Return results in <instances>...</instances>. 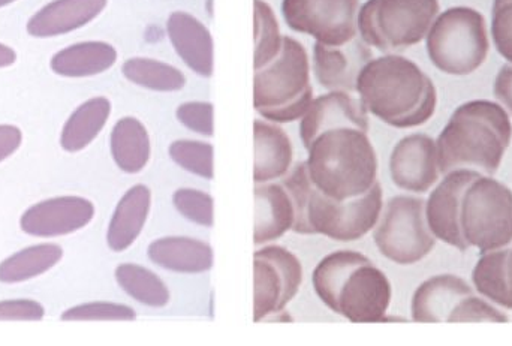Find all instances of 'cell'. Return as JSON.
I'll list each match as a JSON object with an SVG mask.
<instances>
[{
	"mask_svg": "<svg viewBox=\"0 0 512 346\" xmlns=\"http://www.w3.org/2000/svg\"><path fill=\"white\" fill-rule=\"evenodd\" d=\"M152 192L147 186L135 185L120 198L108 224V248L123 252L140 237L150 215Z\"/></svg>",
	"mask_w": 512,
	"mask_h": 346,
	"instance_id": "23",
	"label": "cell"
},
{
	"mask_svg": "<svg viewBox=\"0 0 512 346\" xmlns=\"http://www.w3.org/2000/svg\"><path fill=\"white\" fill-rule=\"evenodd\" d=\"M254 71L264 68L279 56L283 47L276 12L265 0H254Z\"/></svg>",
	"mask_w": 512,
	"mask_h": 346,
	"instance_id": "32",
	"label": "cell"
},
{
	"mask_svg": "<svg viewBox=\"0 0 512 346\" xmlns=\"http://www.w3.org/2000/svg\"><path fill=\"white\" fill-rule=\"evenodd\" d=\"M512 140L510 114L496 102H465L451 114L436 140L439 171L472 170L493 176Z\"/></svg>",
	"mask_w": 512,
	"mask_h": 346,
	"instance_id": "2",
	"label": "cell"
},
{
	"mask_svg": "<svg viewBox=\"0 0 512 346\" xmlns=\"http://www.w3.org/2000/svg\"><path fill=\"white\" fill-rule=\"evenodd\" d=\"M147 254L152 263L170 272L195 275L209 272L213 267V251L209 243L192 237H162L149 246Z\"/></svg>",
	"mask_w": 512,
	"mask_h": 346,
	"instance_id": "24",
	"label": "cell"
},
{
	"mask_svg": "<svg viewBox=\"0 0 512 346\" xmlns=\"http://www.w3.org/2000/svg\"><path fill=\"white\" fill-rule=\"evenodd\" d=\"M300 122V138L309 147L321 132L339 126H352L369 132V113L360 98L351 93L333 92L313 98Z\"/></svg>",
	"mask_w": 512,
	"mask_h": 346,
	"instance_id": "17",
	"label": "cell"
},
{
	"mask_svg": "<svg viewBox=\"0 0 512 346\" xmlns=\"http://www.w3.org/2000/svg\"><path fill=\"white\" fill-rule=\"evenodd\" d=\"M508 248L481 254L472 270V284L484 299L512 311V291L507 279Z\"/></svg>",
	"mask_w": 512,
	"mask_h": 346,
	"instance_id": "29",
	"label": "cell"
},
{
	"mask_svg": "<svg viewBox=\"0 0 512 346\" xmlns=\"http://www.w3.org/2000/svg\"><path fill=\"white\" fill-rule=\"evenodd\" d=\"M168 155L179 167L195 176L212 180L213 146L198 140H177L168 147Z\"/></svg>",
	"mask_w": 512,
	"mask_h": 346,
	"instance_id": "33",
	"label": "cell"
},
{
	"mask_svg": "<svg viewBox=\"0 0 512 346\" xmlns=\"http://www.w3.org/2000/svg\"><path fill=\"white\" fill-rule=\"evenodd\" d=\"M15 0H0V8H3V6L11 5V3H14Z\"/></svg>",
	"mask_w": 512,
	"mask_h": 346,
	"instance_id": "44",
	"label": "cell"
},
{
	"mask_svg": "<svg viewBox=\"0 0 512 346\" xmlns=\"http://www.w3.org/2000/svg\"><path fill=\"white\" fill-rule=\"evenodd\" d=\"M355 92L367 113L397 129L424 125L438 105L432 78L399 54L369 60L358 75Z\"/></svg>",
	"mask_w": 512,
	"mask_h": 346,
	"instance_id": "1",
	"label": "cell"
},
{
	"mask_svg": "<svg viewBox=\"0 0 512 346\" xmlns=\"http://www.w3.org/2000/svg\"><path fill=\"white\" fill-rule=\"evenodd\" d=\"M507 279H508V287L512 291V246L508 248V258H507Z\"/></svg>",
	"mask_w": 512,
	"mask_h": 346,
	"instance_id": "43",
	"label": "cell"
},
{
	"mask_svg": "<svg viewBox=\"0 0 512 346\" xmlns=\"http://www.w3.org/2000/svg\"><path fill=\"white\" fill-rule=\"evenodd\" d=\"M481 173L472 170H456L445 174V179L436 186L426 201V219L436 239L466 252L469 246L460 230V204L466 186Z\"/></svg>",
	"mask_w": 512,
	"mask_h": 346,
	"instance_id": "15",
	"label": "cell"
},
{
	"mask_svg": "<svg viewBox=\"0 0 512 346\" xmlns=\"http://www.w3.org/2000/svg\"><path fill=\"white\" fill-rule=\"evenodd\" d=\"M123 77L135 86L153 92H179L186 86V77L176 66L149 57H132L122 66Z\"/></svg>",
	"mask_w": 512,
	"mask_h": 346,
	"instance_id": "30",
	"label": "cell"
},
{
	"mask_svg": "<svg viewBox=\"0 0 512 346\" xmlns=\"http://www.w3.org/2000/svg\"><path fill=\"white\" fill-rule=\"evenodd\" d=\"M116 48L104 41H84L57 51L50 60L54 74L66 78H86L104 74L117 62Z\"/></svg>",
	"mask_w": 512,
	"mask_h": 346,
	"instance_id": "25",
	"label": "cell"
},
{
	"mask_svg": "<svg viewBox=\"0 0 512 346\" xmlns=\"http://www.w3.org/2000/svg\"><path fill=\"white\" fill-rule=\"evenodd\" d=\"M472 294L475 290L459 276H433L412 296V320L415 323H448L454 309Z\"/></svg>",
	"mask_w": 512,
	"mask_h": 346,
	"instance_id": "18",
	"label": "cell"
},
{
	"mask_svg": "<svg viewBox=\"0 0 512 346\" xmlns=\"http://www.w3.org/2000/svg\"><path fill=\"white\" fill-rule=\"evenodd\" d=\"M384 209L381 183L360 197L337 201L313 188L307 204L309 236L322 234L336 242H355L373 230Z\"/></svg>",
	"mask_w": 512,
	"mask_h": 346,
	"instance_id": "10",
	"label": "cell"
},
{
	"mask_svg": "<svg viewBox=\"0 0 512 346\" xmlns=\"http://www.w3.org/2000/svg\"><path fill=\"white\" fill-rule=\"evenodd\" d=\"M111 156L126 174H137L149 164L152 143L149 131L137 117H122L110 137Z\"/></svg>",
	"mask_w": 512,
	"mask_h": 346,
	"instance_id": "26",
	"label": "cell"
},
{
	"mask_svg": "<svg viewBox=\"0 0 512 346\" xmlns=\"http://www.w3.org/2000/svg\"><path fill=\"white\" fill-rule=\"evenodd\" d=\"M255 246L276 242L292 230L294 204L282 183H255Z\"/></svg>",
	"mask_w": 512,
	"mask_h": 346,
	"instance_id": "21",
	"label": "cell"
},
{
	"mask_svg": "<svg viewBox=\"0 0 512 346\" xmlns=\"http://www.w3.org/2000/svg\"><path fill=\"white\" fill-rule=\"evenodd\" d=\"M45 309L36 300L18 299L0 302V321H42Z\"/></svg>",
	"mask_w": 512,
	"mask_h": 346,
	"instance_id": "39",
	"label": "cell"
},
{
	"mask_svg": "<svg viewBox=\"0 0 512 346\" xmlns=\"http://www.w3.org/2000/svg\"><path fill=\"white\" fill-rule=\"evenodd\" d=\"M373 59L372 50L361 38L339 47L315 42L313 45V72L325 89L354 93L361 69Z\"/></svg>",
	"mask_w": 512,
	"mask_h": 346,
	"instance_id": "16",
	"label": "cell"
},
{
	"mask_svg": "<svg viewBox=\"0 0 512 346\" xmlns=\"http://www.w3.org/2000/svg\"><path fill=\"white\" fill-rule=\"evenodd\" d=\"M174 206L188 221L203 227H213V198L198 189L182 188L173 197Z\"/></svg>",
	"mask_w": 512,
	"mask_h": 346,
	"instance_id": "35",
	"label": "cell"
},
{
	"mask_svg": "<svg viewBox=\"0 0 512 346\" xmlns=\"http://www.w3.org/2000/svg\"><path fill=\"white\" fill-rule=\"evenodd\" d=\"M167 33L180 59L201 77L213 75V39L210 30L189 12L168 17Z\"/></svg>",
	"mask_w": 512,
	"mask_h": 346,
	"instance_id": "20",
	"label": "cell"
},
{
	"mask_svg": "<svg viewBox=\"0 0 512 346\" xmlns=\"http://www.w3.org/2000/svg\"><path fill=\"white\" fill-rule=\"evenodd\" d=\"M254 182L283 179L294 162V146L289 135L277 123L258 119L254 122Z\"/></svg>",
	"mask_w": 512,
	"mask_h": 346,
	"instance_id": "22",
	"label": "cell"
},
{
	"mask_svg": "<svg viewBox=\"0 0 512 346\" xmlns=\"http://www.w3.org/2000/svg\"><path fill=\"white\" fill-rule=\"evenodd\" d=\"M430 62L448 75H469L484 65L490 51L484 15L469 6H454L433 21L426 36Z\"/></svg>",
	"mask_w": 512,
	"mask_h": 346,
	"instance_id": "6",
	"label": "cell"
},
{
	"mask_svg": "<svg viewBox=\"0 0 512 346\" xmlns=\"http://www.w3.org/2000/svg\"><path fill=\"white\" fill-rule=\"evenodd\" d=\"M507 314L490 305L489 300L472 294L459 303L448 323H508Z\"/></svg>",
	"mask_w": 512,
	"mask_h": 346,
	"instance_id": "36",
	"label": "cell"
},
{
	"mask_svg": "<svg viewBox=\"0 0 512 346\" xmlns=\"http://www.w3.org/2000/svg\"><path fill=\"white\" fill-rule=\"evenodd\" d=\"M176 117L189 131L204 137H213L215 125H213V104L210 102H185L177 108Z\"/></svg>",
	"mask_w": 512,
	"mask_h": 346,
	"instance_id": "38",
	"label": "cell"
},
{
	"mask_svg": "<svg viewBox=\"0 0 512 346\" xmlns=\"http://www.w3.org/2000/svg\"><path fill=\"white\" fill-rule=\"evenodd\" d=\"M108 0H53L27 21L33 38H56L92 23L107 8Z\"/></svg>",
	"mask_w": 512,
	"mask_h": 346,
	"instance_id": "19",
	"label": "cell"
},
{
	"mask_svg": "<svg viewBox=\"0 0 512 346\" xmlns=\"http://www.w3.org/2000/svg\"><path fill=\"white\" fill-rule=\"evenodd\" d=\"M63 249L54 243H41L15 252L0 263L2 284H21L53 269L60 263Z\"/></svg>",
	"mask_w": 512,
	"mask_h": 346,
	"instance_id": "28",
	"label": "cell"
},
{
	"mask_svg": "<svg viewBox=\"0 0 512 346\" xmlns=\"http://www.w3.org/2000/svg\"><path fill=\"white\" fill-rule=\"evenodd\" d=\"M114 275L119 287L141 305L164 308L170 303V290L152 270L138 264H120Z\"/></svg>",
	"mask_w": 512,
	"mask_h": 346,
	"instance_id": "31",
	"label": "cell"
},
{
	"mask_svg": "<svg viewBox=\"0 0 512 346\" xmlns=\"http://www.w3.org/2000/svg\"><path fill=\"white\" fill-rule=\"evenodd\" d=\"M17 62V53L14 48L0 42V69L9 68Z\"/></svg>",
	"mask_w": 512,
	"mask_h": 346,
	"instance_id": "42",
	"label": "cell"
},
{
	"mask_svg": "<svg viewBox=\"0 0 512 346\" xmlns=\"http://www.w3.org/2000/svg\"><path fill=\"white\" fill-rule=\"evenodd\" d=\"M95 218V206L77 195L48 198L30 206L20 218L24 233L41 239L77 233Z\"/></svg>",
	"mask_w": 512,
	"mask_h": 346,
	"instance_id": "14",
	"label": "cell"
},
{
	"mask_svg": "<svg viewBox=\"0 0 512 346\" xmlns=\"http://www.w3.org/2000/svg\"><path fill=\"white\" fill-rule=\"evenodd\" d=\"M110 116V99L105 96L87 99L72 111L63 125L60 146L68 153L81 152L98 138Z\"/></svg>",
	"mask_w": 512,
	"mask_h": 346,
	"instance_id": "27",
	"label": "cell"
},
{
	"mask_svg": "<svg viewBox=\"0 0 512 346\" xmlns=\"http://www.w3.org/2000/svg\"><path fill=\"white\" fill-rule=\"evenodd\" d=\"M493 92H495V98L501 102L502 107L512 116V63H507L499 69Z\"/></svg>",
	"mask_w": 512,
	"mask_h": 346,
	"instance_id": "40",
	"label": "cell"
},
{
	"mask_svg": "<svg viewBox=\"0 0 512 346\" xmlns=\"http://www.w3.org/2000/svg\"><path fill=\"white\" fill-rule=\"evenodd\" d=\"M303 282L300 260L282 246L268 245L254 254V321L280 314Z\"/></svg>",
	"mask_w": 512,
	"mask_h": 346,
	"instance_id": "11",
	"label": "cell"
},
{
	"mask_svg": "<svg viewBox=\"0 0 512 346\" xmlns=\"http://www.w3.org/2000/svg\"><path fill=\"white\" fill-rule=\"evenodd\" d=\"M460 230L469 248L481 254L512 245V191L480 174L463 192Z\"/></svg>",
	"mask_w": 512,
	"mask_h": 346,
	"instance_id": "8",
	"label": "cell"
},
{
	"mask_svg": "<svg viewBox=\"0 0 512 346\" xmlns=\"http://www.w3.org/2000/svg\"><path fill=\"white\" fill-rule=\"evenodd\" d=\"M313 101L310 60L306 48L283 36L279 56L254 74V108L268 122L300 120Z\"/></svg>",
	"mask_w": 512,
	"mask_h": 346,
	"instance_id": "5",
	"label": "cell"
},
{
	"mask_svg": "<svg viewBox=\"0 0 512 346\" xmlns=\"http://www.w3.org/2000/svg\"><path fill=\"white\" fill-rule=\"evenodd\" d=\"M360 0H283L282 15L292 30L325 45L348 44L358 36Z\"/></svg>",
	"mask_w": 512,
	"mask_h": 346,
	"instance_id": "12",
	"label": "cell"
},
{
	"mask_svg": "<svg viewBox=\"0 0 512 346\" xmlns=\"http://www.w3.org/2000/svg\"><path fill=\"white\" fill-rule=\"evenodd\" d=\"M137 318L134 309L126 305L110 302H90L66 309L62 321H134Z\"/></svg>",
	"mask_w": 512,
	"mask_h": 346,
	"instance_id": "34",
	"label": "cell"
},
{
	"mask_svg": "<svg viewBox=\"0 0 512 346\" xmlns=\"http://www.w3.org/2000/svg\"><path fill=\"white\" fill-rule=\"evenodd\" d=\"M439 0H366L358 11L360 38L382 53L403 51L426 39Z\"/></svg>",
	"mask_w": 512,
	"mask_h": 346,
	"instance_id": "7",
	"label": "cell"
},
{
	"mask_svg": "<svg viewBox=\"0 0 512 346\" xmlns=\"http://www.w3.org/2000/svg\"><path fill=\"white\" fill-rule=\"evenodd\" d=\"M391 180L412 194H426L439 180L438 147L426 134H412L394 146L390 156Z\"/></svg>",
	"mask_w": 512,
	"mask_h": 346,
	"instance_id": "13",
	"label": "cell"
},
{
	"mask_svg": "<svg viewBox=\"0 0 512 346\" xmlns=\"http://www.w3.org/2000/svg\"><path fill=\"white\" fill-rule=\"evenodd\" d=\"M307 152L310 180L318 191L333 200L360 197L378 182V155L363 129H327L312 141Z\"/></svg>",
	"mask_w": 512,
	"mask_h": 346,
	"instance_id": "4",
	"label": "cell"
},
{
	"mask_svg": "<svg viewBox=\"0 0 512 346\" xmlns=\"http://www.w3.org/2000/svg\"><path fill=\"white\" fill-rule=\"evenodd\" d=\"M316 296L334 314L355 324L385 321L393 288L390 279L366 255L336 251L313 270Z\"/></svg>",
	"mask_w": 512,
	"mask_h": 346,
	"instance_id": "3",
	"label": "cell"
},
{
	"mask_svg": "<svg viewBox=\"0 0 512 346\" xmlns=\"http://www.w3.org/2000/svg\"><path fill=\"white\" fill-rule=\"evenodd\" d=\"M373 230L378 251L399 266L420 263L436 246V237L427 224L426 201L420 197L391 198Z\"/></svg>",
	"mask_w": 512,
	"mask_h": 346,
	"instance_id": "9",
	"label": "cell"
},
{
	"mask_svg": "<svg viewBox=\"0 0 512 346\" xmlns=\"http://www.w3.org/2000/svg\"><path fill=\"white\" fill-rule=\"evenodd\" d=\"M23 143V132L15 125H0V162L11 158Z\"/></svg>",
	"mask_w": 512,
	"mask_h": 346,
	"instance_id": "41",
	"label": "cell"
},
{
	"mask_svg": "<svg viewBox=\"0 0 512 346\" xmlns=\"http://www.w3.org/2000/svg\"><path fill=\"white\" fill-rule=\"evenodd\" d=\"M492 38L498 53L512 63V0L493 2Z\"/></svg>",
	"mask_w": 512,
	"mask_h": 346,
	"instance_id": "37",
	"label": "cell"
}]
</instances>
